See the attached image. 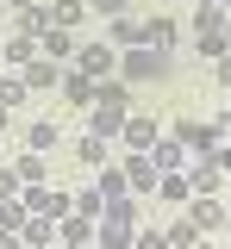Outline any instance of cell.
<instances>
[{"label": "cell", "mask_w": 231, "mask_h": 249, "mask_svg": "<svg viewBox=\"0 0 231 249\" xmlns=\"http://www.w3.org/2000/svg\"><path fill=\"white\" fill-rule=\"evenodd\" d=\"M169 75V50H150V44H132L119 56V81H163Z\"/></svg>", "instance_id": "6da1fadb"}, {"label": "cell", "mask_w": 231, "mask_h": 249, "mask_svg": "<svg viewBox=\"0 0 231 249\" xmlns=\"http://www.w3.org/2000/svg\"><path fill=\"white\" fill-rule=\"evenodd\" d=\"M169 137H175L188 156H212V150H219V124H200V119H181Z\"/></svg>", "instance_id": "7a4b0ae2"}, {"label": "cell", "mask_w": 231, "mask_h": 249, "mask_svg": "<svg viewBox=\"0 0 231 249\" xmlns=\"http://www.w3.org/2000/svg\"><path fill=\"white\" fill-rule=\"evenodd\" d=\"M119 175H125L132 193H156V181H163V175H156V162H150V150H132L125 162H119Z\"/></svg>", "instance_id": "3957f363"}, {"label": "cell", "mask_w": 231, "mask_h": 249, "mask_svg": "<svg viewBox=\"0 0 231 249\" xmlns=\"http://www.w3.org/2000/svg\"><path fill=\"white\" fill-rule=\"evenodd\" d=\"M181 175H188V187H194V193H219V187H225L219 156H188V168H181Z\"/></svg>", "instance_id": "277c9868"}, {"label": "cell", "mask_w": 231, "mask_h": 249, "mask_svg": "<svg viewBox=\"0 0 231 249\" xmlns=\"http://www.w3.org/2000/svg\"><path fill=\"white\" fill-rule=\"evenodd\" d=\"M75 69L94 75V81H106V75H119V56H113L106 44H81V50H75Z\"/></svg>", "instance_id": "5b68a950"}, {"label": "cell", "mask_w": 231, "mask_h": 249, "mask_svg": "<svg viewBox=\"0 0 231 249\" xmlns=\"http://www.w3.org/2000/svg\"><path fill=\"white\" fill-rule=\"evenodd\" d=\"M225 218H231V206L219 193H194V206H188V224H194V231H212V224H225Z\"/></svg>", "instance_id": "8992f818"}, {"label": "cell", "mask_w": 231, "mask_h": 249, "mask_svg": "<svg viewBox=\"0 0 231 249\" xmlns=\"http://www.w3.org/2000/svg\"><path fill=\"white\" fill-rule=\"evenodd\" d=\"M119 137H125V150H150V143L163 137V124L150 119V112H125V131H119Z\"/></svg>", "instance_id": "52a82bcc"}, {"label": "cell", "mask_w": 231, "mask_h": 249, "mask_svg": "<svg viewBox=\"0 0 231 249\" xmlns=\"http://www.w3.org/2000/svg\"><path fill=\"white\" fill-rule=\"evenodd\" d=\"M75 31H63V25H44V37H38V56H50V62H75Z\"/></svg>", "instance_id": "ba28073f"}, {"label": "cell", "mask_w": 231, "mask_h": 249, "mask_svg": "<svg viewBox=\"0 0 231 249\" xmlns=\"http://www.w3.org/2000/svg\"><path fill=\"white\" fill-rule=\"evenodd\" d=\"M63 69H69V62L32 56V62H25V88H32V93H50V88H63Z\"/></svg>", "instance_id": "9c48e42d"}, {"label": "cell", "mask_w": 231, "mask_h": 249, "mask_svg": "<svg viewBox=\"0 0 231 249\" xmlns=\"http://www.w3.org/2000/svg\"><path fill=\"white\" fill-rule=\"evenodd\" d=\"M75 243H94V218H81V212L57 218V249H75Z\"/></svg>", "instance_id": "30bf717a"}, {"label": "cell", "mask_w": 231, "mask_h": 249, "mask_svg": "<svg viewBox=\"0 0 231 249\" xmlns=\"http://www.w3.org/2000/svg\"><path fill=\"white\" fill-rule=\"evenodd\" d=\"M150 162H156V175H181V168H188V150H181L175 137H156V143H150Z\"/></svg>", "instance_id": "8fae6325"}, {"label": "cell", "mask_w": 231, "mask_h": 249, "mask_svg": "<svg viewBox=\"0 0 231 249\" xmlns=\"http://www.w3.org/2000/svg\"><path fill=\"white\" fill-rule=\"evenodd\" d=\"M94 106H113V112H132V88H125L119 75H106V81H94Z\"/></svg>", "instance_id": "7c38bea8"}, {"label": "cell", "mask_w": 231, "mask_h": 249, "mask_svg": "<svg viewBox=\"0 0 231 249\" xmlns=\"http://www.w3.org/2000/svg\"><path fill=\"white\" fill-rule=\"evenodd\" d=\"M137 224H119V218H106V224H94V249H132Z\"/></svg>", "instance_id": "4fadbf2b"}, {"label": "cell", "mask_w": 231, "mask_h": 249, "mask_svg": "<svg viewBox=\"0 0 231 249\" xmlns=\"http://www.w3.org/2000/svg\"><path fill=\"white\" fill-rule=\"evenodd\" d=\"M32 56H38V37H32V31H13V37L0 44V62H13V69H25Z\"/></svg>", "instance_id": "5bb4252c"}, {"label": "cell", "mask_w": 231, "mask_h": 249, "mask_svg": "<svg viewBox=\"0 0 231 249\" xmlns=\"http://www.w3.org/2000/svg\"><path fill=\"white\" fill-rule=\"evenodd\" d=\"M63 100H69V106H94V75L63 69Z\"/></svg>", "instance_id": "9a60e30c"}, {"label": "cell", "mask_w": 231, "mask_h": 249, "mask_svg": "<svg viewBox=\"0 0 231 249\" xmlns=\"http://www.w3.org/2000/svg\"><path fill=\"white\" fill-rule=\"evenodd\" d=\"M19 243H25V249H57V224H50V218H25Z\"/></svg>", "instance_id": "2e32d148"}, {"label": "cell", "mask_w": 231, "mask_h": 249, "mask_svg": "<svg viewBox=\"0 0 231 249\" xmlns=\"http://www.w3.org/2000/svg\"><path fill=\"white\" fill-rule=\"evenodd\" d=\"M44 13H50V25H63V31H75L81 19H88V6H81V0H50Z\"/></svg>", "instance_id": "e0dca14e"}, {"label": "cell", "mask_w": 231, "mask_h": 249, "mask_svg": "<svg viewBox=\"0 0 231 249\" xmlns=\"http://www.w3.org/2000/svg\"><path fill=\"white\" fill-rule=\"evenodd\" d=\"M231 44H225V25H212V31H194V56H206V62H219Z\"/></svg>", "instance_id": "ac0fdd59"}, {"label": "cell", "mask_w": 231, "mask_h": 249, "mask_svg": "<svg viewBox=\"0 0 231 249\" xmlns=\"http://www.w3.org/2000/svg\"><path fill=\"white\" fill-rule=\"evenodd\" d=\"M13 175H19V181H25V187H38V181H50V162H44V156H38V150H25V156H19V162H13Z\"/></svg>", "instance_id": "d6986e66"}, {"label": "cell", "mask_w": 231, "mask_h": 249, "mask_svg": "<svg viewBox=\"0 0 231 249\" xmlns=\"http://www.w3.org/2000/svg\"><path fill=\"white\" fill-rule=\"evenodd\" d=\"M88 131H94V137H106V143H113V137L125 131V112H113V106H94V119H88Z\"/></svg>", "instance_id": "ffe728a7"}, {"label": "cell", "mask_w": 231, "mask_h": 249, "mask_svg": "<svg viewBox=\"0 0 231 249\" xmlns=\"http://www.w3.org/2000/svg\"><path fill=\"white\" fill-rule=\"evenodd\" d=\"M75 156H81L88 168H106V162H113V143H106V137H94V131H88V137L75 143Z\"/></svg>", "instance_id": "44dd1931"}, {"label": "cell", "mask_w": 231, "mask_h": 249, "mask_svg": "<svg viewBox=\"0 0 231 249\" xmlns=\"http://www.w3.org/2000/svg\"><path fill=\"white\" fill-rule=\"evenodd\" d=\"M57 137H63V131H57V124L44 119V124H32V131H25V150H38V156H50L57 150Z\"/></svg>", "instance_id": "7402d4cb"}, {"label": "cell", "mask_w": 231, "mask_h": 249, "mask_svg": "<svg viewBox=\"0 0 231 249\" xmlns=\"http://www.w3.org/2000/svg\"><path fill=\"white\" fill-rule=\"evenodd\" d=\"M106 37H113V44H125V50H132V44H144V25H137V19H125V13H119V19H113V25H106Z\"/></svg>", "instance_id": "603a6c76"}, {"label": "cell", "mask_w": 231, "mask_h": 249, "mask_svg": "<svg viewBox=\"0 0 231 249\" xmlns=\"http://www.w3.org/2000/svg\"><path fill=\"white\" fill-rule=\"evenodd\" d=\"M144 44L150 50H175V19H150L144 25Z\"/></svg>", "instance_id": "cb8c5ba5"}, {"label": "cell", "mask_w": 231, "mask_h": 249, "mask_svg": "<svg viewBox=\"0 0 231 249\" xmlns=\"http://www.w3.org/2000/svg\"><path fill=\"white\" fill-rule=\"evenodd\" d=\"M137 212H144V206H137V193H119V199H106V212H100V218H119V224H137Z\"/></svg>", "instance_id": "d4e9b609"}, {"label": "cell", "mask_w": 231, "mask_h": 249, "mask_svg": "<svg viewBox=\"0 0 231 249\" xmlns=\"http://www.w3.org/2000/svg\"><path fill=\"white\" fill-rule=\"evenodd\" d=\"M25 75H0V106H6V112H13V106H25Z\"/></svg>", "instance_id": "484cf974"}, {"label": "cell", "mask_w": 231, "mask_h": 249, "mask_svg": "<svg viewBox=\"0 0 231 249\" xmlns=\"http://www.w3.org/2000/svg\"><path fill=\"white\" fill-rule=\"evenodd\" d=\"M25 199H0V231H25Z\"/></svg>", "instance_id": "4316f807"}, {"label": "cell", "mask_w": 231, "mask_h": 249, "mask_svg": "<svg viewBox=\"0 0 231 249\" xmlns=\"http://www.w3.org/2000/svg\"><path fill=\"white\" fill-rule=\"evenodd\" d=\"M94 187H100V199H119V193H125V175H119V168L106 162V168L94 175Z\"/></svg>", "instance_id": "83f0119b"}, {"label": "cell", "mask_w": 231, "mask_h": 249, "mask_svg": "<svg viewBox=\"0 0 231 249\" xmlns=\"http://www.w3.org/2000/svg\"><path fill=\"white\" fill-rule=\"evenodd\" d=\"M75 212H81V218H94V224H100V212H106L100 187H81V193H75Z\"/></svg>", "instance_id": "f1b7e54d"}, {"label": "cell", "mask_w": 231, "mask_h": 249, "mask_svg": "<svg viewBox=\"0 0 231 249\" xmlns=\"http://www.w3.org/2000/svg\"><path fill=\"white\" fill-rule=\"evenodd\" d=\"M163 237H169V249H194V243H200V231L188 224V218H181V224H169Z\"/></svg>", "instance_id": "f546056e"}, {"label": "cell", "mask_w": 231, "mask_h": 249, "mask_svg": "<svg viewBox=\"0 0 231 249\" xmlns=\"http://www.w3.org/2000/svg\"><path fill=\"white\" fill-rule=\"evenodd\" d=\"M156 193H163V199H194L188 175H163V181H156Z\"/></svg>", "instance_id": "4dcf8cb0"}, {"label": "cell", "mask_w": 231, "mask_h": 249, "mask_svg": "<svg viewBox=\"0 0 231 249\" xmlns=\"http://www.w3.org/2000/svg\"><path fill=\"white\" fill-rule=\"evenodd\" d=\"M19 193H25V181L13 175V162H0V199H19Z\"/></svg>", "instance_id": "1f68e13d"}, {"label": "cell", "mask_w": 231, "mask_h": 249, "mask_svg": "<svg viewBox=\"0 0 231 249\" xmlns=\"http://www.w3.org/2000/svg\"><path fill=\"white\" fill-rule=\"evenodd\" d=\"M132 249H169V237H163V231H137Z\"/></svg>", "instance_id": "d6a6232c"}, {"label": "cell", "mask_w": 231, "mask_h": 249, "mask_svg": "<svg viewBox=\"0 0 231 249\" xmlns=\"http://www.w3.org/2000/svg\"><path fill=\"white\" fill-rule=\"evenodd\" d=\"M88 6H94L100 19H119V13H125V0H88Z\"/></svg>", "instance_id": "836d02e7"}, {"label": "cell", "mask_w": 231, "mask_h": 249, "mask_svg": "<svg viewBox=\"0 0 231 249\" xmlns=\"http://www.w3.org/2000/svg\"><path fill=\"white\" fill-rule=\"evenodd\" d=\"M0 249H25V243H19V231H0Z\"/></svg>", "instance_id": "e575fe53"}, {"label": "cell", "mask_w": 231, "mask_h": 249, "mask_svg": "<svg viewBox=\"0 0 231 249\" xmlns=\"http://www.w3.org/2000/svg\"><path fill=\"white\" fill-rule=\"evenodd\" d=\"M212 156H219V168H225V175H231V143H219V150H212Z\"/></svg>", "instance_id": "d590c367"}, {"label": "cell", "mask_w": 231, "mask_h": 249, "mask_svg": "<svg viewBox=\"0 0 231 249\" xmlns=\"http://www.w3.org/2000/svg\"><path fill=\"white\" fill-rule=\"evenodd\" d=\"M219 81H225V88H231V50H225V56H219Z\"/></svg>", "instance_id": "8d00e7d4"}, {"label": "cell", "mask_w": 231, "mask_h": 249, "mask_svg": "<svg viewBox=\"0 0 231 249\" xmlns=\"http://www.w3.org/2000/svg\"><path fill=\"white\" fill-rule=\"evenodd\" d=\"M194 6H219V13H225V6H231V0H194Z\"/></svg>", "instance_id": "74e56055"}, {"label": "cell", "mask_w": 231, "mask_h": 249, "mask_svg": "<svg viewBox=\"0 0 231 249\" xmlns=\"http://www.w3.org/2000/svg\"><path fill=\"white\" fill-rule=\"evenodd\" d=\"M6 6H19V13H25V6H38V0H6Z\"/></svg>", "instance_id": "f35d334b"}, {"label": "cell", "mask_w": 231, "mask_h": 249, "mask_svg": "<svg viewBox=\"0 0 231 249\" xmlns=\"http://www.w3.org/2000/svg\"><path fill=\"white\" fill-rule=\"evenodd\" d=\"M219 199H225V206H231V181H225V187H219Z\"/></svg>", "instance_id": "ab89813d"}, {"label": "cell", "mask_w": 231, "mask_h": 249, "mask_svg": "<svg viewBox=\"0 0 231 249\" xmlns=\"http://www.w3.org/2000/svg\"><path fill=\"white\" fill-rule=\"evenodd\" d=\"M225 44H231V13H225Z\"/></svg>", "instance_id": "60d3db41"}, {"label": "cell", "mask_w": 231, "mask_h": 249, "mask_svg": "<svg viewBox=\"0 0 231 249\" xmlns=\"http://www.w3.org/2000/svg\"><path fill=\"white\" fill-rule=\"evenodd\" d=\"M194 249H212V243H206V237H200V243H194Z\"/></svg>", "instance_id": "b9f144b4"}, {"label": "cell", "mask_w": 231, "mask_h": 249, "mask_svg": "<svg viewBox=\"0 0 231 249\" xmlns=\"http://www.w3.org/2000/svg\"><path fill=\"white\" fill-rule=\"evenodd\" d=\"M75 249H94V243H75Z\"/></svg>", "instance_id": "7bdbcfd3"}, {"label": "cell", "mask_w": 231, "mask_h": 249, "mask_svg": "<svg viewBox=\"0 0 231 249\" xmlns=\"http://www.w3.org/2000/svg\"><path fill=\"white\" fill-rule=\"evenodd\" d=\"M0 69H6V62H0Z\"/></svg>", "instance_id": "ee69618b"}, {"label": "cell", "mask_w": 231, "mask_h": 249, "mask_svg": "<svg viewBox=\"0 0 231 249\" xmlns=\"http://www.w3.org/2000/svg\"><path fill=\"white\" fill-rule=\"evenodd\" d=\"M225 112H231V106H225Z\"/></svg>", "instance_id": "f6af8a7d"}, {"label": "cell", "mask_w": 231, "mask_h": 249, "mask_svg": "<svg viewBox=\"0 0 231 249\" xmlns=\"http://www.w3.org/2000/svg\"><path fill=\"white\" fill-rule=\"evenodd\" d=\"M225 224H231V218H225Z\"/></svg>", "instance_id": "bcb514c9"}]
</instances>
